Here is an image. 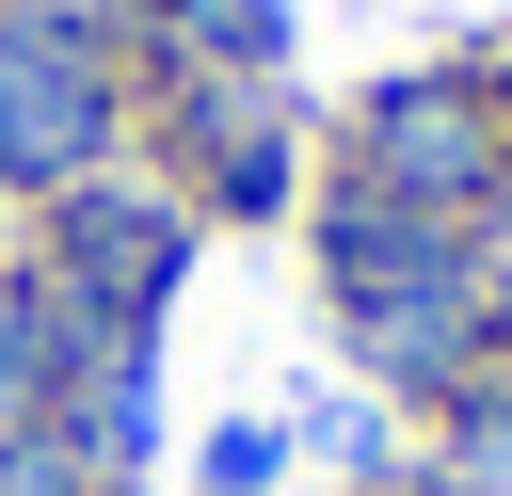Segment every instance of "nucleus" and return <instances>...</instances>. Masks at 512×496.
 Instances as JSON below:
<instances>
[{"instance_id":"f257e3e1","label":"nucleus","mask_w":512,"mask_h":496,"mask_svg":"<svg viewBox=\"0 0 512 496\" xmlns=\"http://www.w3.org/2000/svg\"><path fill=\"white\" fill-rule=\"evenodd\" d=\"M128 128H144V80H128L112 16L96 0H0V192L48 208L80 176H112Z\"/></svg>"},{"instance_id":"f03ea898","label":"nucleus","mask_w":512,"mask_h":496,"mask_svg":"<svg viewBox=\"0 0 512 496\" xmlns=\"http://www.w3.org/2000/svg\"><path fill=\"white\" fill-rule=\"evenodd\" d=\"M336 176H368V192H400L416 224H480L496 192H512V112H496V80H480V48L448 64H384L352 112H336Z\"/></svg>"},{"instance_id":"7ed1b4c3","label":"nucleus","mask_w":512,"mask_h":496,"mask_svg":"<svg viewBox=\"0 0 512 496\" xmlns=\"http://www.w3.org/2000/svg\"><path fill=\"white\" fill-rule=\"evenodd\" d=\"M192 256H208L192 192H160V176H128V160L32 208V272H48V288H80L112 336H160V320H176V288H192Z\"/></svg>"},{"instance_id":"20e7f679","label":"nucleus","mask_w":512,"mask_h":496,"mask_svg":"<svg viewBox=\"0 0 512 496\" xmlns=\"http://www.w3.org/2000/svg\"><path fill=\"white\" fill-rule=\"evenodd\" d=\"M144 128H160V192H192V224H288L304 208V112L288 80H192L144 64Z\"/></svg>"},{"instance_id":"39448f33","label":"nucleus","mask_w":512,"mask_h":496,"mask_svg":"<svg viewBox=\"0 0 512 496\" xmlns=\"http://www.w3.org/2000/svg\"><path fill=\"white\" fill-rule=\"evenodd\" d=\"M336 320V352H352V384L368 400H448L480 352H496V320H480V256H432V272H400V288H352V304H320Z\"/></svg>"},{"instance_id":"423d86ee","label":"nucleus","mask_w":512,"mask_h":496,"mask_svg":"<svg viewBox=\"0 0 512 496\" xmlns=\"http://www.w3.org/2000/svg\"><path fill=\"white\" fill-rule=\"evenodd\" d=\"M48 432L80 448V480H96V496H144V480H160V448H176V416H160V336H112L96 368H64Z\"/></svg>"},{"instance_id":"0eeeda50","label":"nucleus","mask_w":512,"mask_h":496,"mask_svg":"<svg viewBox=\"0 0 512 496\" xmlns=\"http://www.w3.org/2000/svg\"><path fill=\"white\" fill-rule=\"evenodd\" d=\"M128 32H144L160 64H192V80H288L304 0H128Z\"/></svg>"},{"instance_id":"6e6552de","label":"nucleus","mask_w":512,"mask_h":496,"mask_svg":"<svg viewBox=\"0 0 512 496\" xmlns=\"http://www.w3.org/2000/svg\"><path fill=\"white\" fill-rule=\"evenodd\" d=\"M416 464L464 496H512V352H480L448 400H416Z\"/></svg>"},{"instance_id":"1a4fd4ad","label":"nucleus","mask_w":512,"mask_h":496,"mask_svg":"<svg viewBox=\"0 0 512 496\" xmlns=\"http://www.w3.org/2000/svg\"><path fill=\"white\" fill-rule=\"evenodd\" d=\"M48 432V320H32V256H0V448Z\"/></svg>"},{"instance_id":"9d476101","label":"nucleus","mask_w":512,"mask_h":496,"mask_svg":"<svg viewBox=\"0 0 512 496\" xmlns=\"http://www.w3.org/2000/svg\"><path fill=\"white\" fill-rule=\"evenodd\" d=\"M288 464H304V448H288V416H224V432L192 448V480H208V496H288Z\"/></svg>"},{"instance_id":"9b49d317","label":"nucleus","mask_w":512,"mask_h":496,"mask_svg":"<svg viewBox=\"0 0 512 496\" xmlns=\"http://www.w3.org/2000/svg\"><path fill=\"white\" fill-rule=\"evenodd\" d=\"M0 496H96V480H80L64 432H16V448H0Z\"/></svg>"},{"instance_id":"f8f14e48","label":"nucleus","mask_w":512,"mask_h":496,"mask_svg":"<svg viewBox=\"0 0 512 496\" xmlns=\"http://www.w3.org/2000/svg\"><path fill=\"white\" fill-rule=\"evenodd\" d=\"M464 256H480V320H496V352H512V192L464 224Z\"/></svg>"}]
</instances>
